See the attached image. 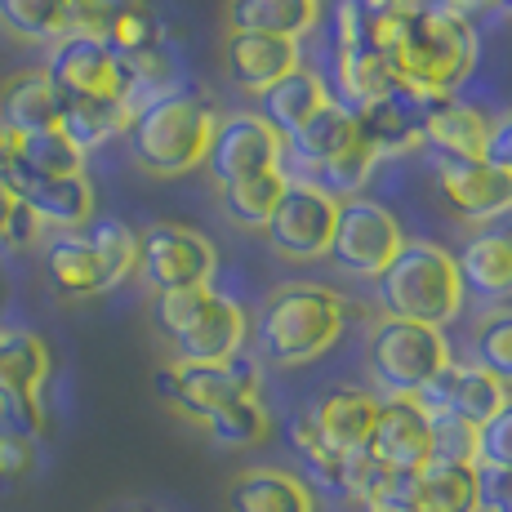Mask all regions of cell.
Masks as SVG:
<instances>
[{
  "mask_svg": "<svg viewBox=\"0 0 512 512\" xmlns=\"http://www.w3.org/2000/svg\"><path fill=\"white\" fill-rule=\"evenodd\" d=\"M388 58L401 94H410L415 103L455 98V90L468 81L472 63H477V32L441 9L415 5L401 14Z\"/></svg>",
  "mask_w": 512,
  "mask_h": 512,
  "instance_id": "cell-1",
  "label": "cell"
},
{
  "mask_svg": "<svg viewBox=\"0 0 512 512\" xmlns=\"http://www.w3.org/2000/svg\"><path fill=\"white\" fill-rule=\"evenodd\" d=\"M343 326H348V303H343L339 290L317 281H290L263 299L254 339H259L263 361L294 370L326 357L343 339Z\"/></svg>",
  "mask_w": 512,
  "mask_h": 512,
  "instance_id": "cell-2",
  "label": "cell"
},
{
  "mask_svg": "<svg viewBox=\"0 0 512 512\" xmlns=\"http://www.w3.org/2000/svg\"><path fill=\"white\" fill-rule=\"evenodd\" d=\"M214 125H219V107L201 94L165 90L134 112L125 143H130V161L152 179H179L205 165Z\"/></svg>",
  "mask_w": 512,
  "mask_h": 512,
  "instance_id": "cell-3",
  "label": "cell"
},
{
  "mask_svg": "<svg viewBox=\"0 0 512 512\" xmlns=\"http://www.w3.org/2000/svg\"><path fill=\"white\" fill-rule=\"evenodd\" d=\"M374 299L383 317L415 321V326H450L464 308V281L459 263L437 241H410L397 250V259L374 277Z\"/></svg>",
  "mask_w": 512,
  "mask_h": 512,
  "instance_id": "cell-4",
  "label": "cell"
},
{
  "mask_svg": "<svg viewBox=\"0 0 512 512\" xmlns=\"http://www.w3.org/2000/svg\"><path fill=\"white\" fill-rule=\"evenodd\" d=\"M152 321L161 339H170L174 361H228L245 352L250 317L245 308L214 285L196 290H170L152 299Z\"/></svg>",
  "mask_w": 512,
  "mask_h": 512,
  "instance_id": "cell-5",
  "label": "cell"
},
{
  "mask_svg": "<svg viewBox=\"0 0 512 512\" xmlns=\"http://www.w3.org/2000/svg\"><path fill=\"white\" fill-rule=\"evenodd\" d=\"M450 361L446 348V334L432 330V326H415V321H397V317H379L370 326L366 339V366L370 379L379 383L383 401L401 397V401H415L437 370Z\"/></svg>",
  "mask_w": 512,
  "mask_h": 512,
  "instance_id": "cell-6",
  "label": "cell"
},
{
  "mask_svg": "<svg viewBox=\"0 0 512 512\" xmlns=\"http://www.w3.org/2000/svg\"><path fill=\"white\" fill-rule=\"evenodd\" d=\"M156 392L183 419L205 423L223 406L259 397L263 366L254 357H245V352H236L228 361H170L165 370H156Z\"/></svg>",
  "mask_w": 512,
  "mask_h": 512,
  "instance_id": "cell-7",
  "label": "cell"
},
{
  "mask_svg": "<svg viewBox=\"0 0 512 512\" xmlns=\"http://www.w3.org/2000/svg\"><path fill=\"white\" fill-rule=\"evenodd\" d=\"M49 370H54V357L41 334L23 326H0V428H14L32 441L45 437Z\"/></svg>",
  "mask_w": 512,
  "mask_h": 512,
  "instance_id": "cell-8",
  "label": "cell"
},
{
  "mask_svg": "<svg viewBox=\"0 0 512 512\" xmlns=\"http://www.w3.org/2000/svg\"><path fill=\"white\" fill-rule=\"evenodd\" d=\"M401 245H406V228L397 223V214L388 205L370 201V196H352V201H339V223H334V241L326 259L343 277L374 281L397 259Z\"/></svg>",
  "mask_w": 512,
  "mask_h": 512,
  "instance_id": "cell-9",
  "label": "cell"
},
{
  "mask_svg": "<svg viewBox=\"0 0 512 512\" xmlns=\"http://www.w3.org/2000/svg\"><path fill=\"white\" fill-rule=\"evenodd\" d=\"M214 272H219V250L210 236L187 223H152L139 232V277L152 285V294L196 290L210 285Z\"/></svg>",
  "mask_w": 512,
  "mask_h": 512,
  "instance_id": "cell-10",
  "label": "cell"
},
{
  "mask_svg": "<svg viewBox=\"0 0 512 512\" xmlns=\"http://www.w3.org/2000/svg\"><path fill=\"white\" fill-rule=\"evenodd\" d=\"M41 72L49 76L63 103H81V98H121L134 107L130 98V72L125 63L103 45V36H81L67 32L49 45V58ZM139 112V107H134Z\"/></svg>",
  "mask_w": 512,
  "mask_h": 512,
  "instance_id": "cell-11",
  "label": "cell"
},
{
  "mask_svg": "<svg viewBox=\"0 0 512 512\" xmlns=\"http://www.w3.org/2000/svg\"><path fill=\"white\" fill-rule=\"evenodd\" d=\"M334 223H339V196L312 179H290L277 201V214L263 232H268L272 250L290 263H317L330 254Z\"/></svg>",
  "mask_w": 512,
  "mask_h": 512,
  "instance_id": "cell-12",
  "label": "cell"
},
{
  "mask_svg": "<svg viewBox=\"0 0 512 512\" xmlns=\"http://www.w3.org/2000/svg\"><path fill=\"white\" fill-rule=\"evenodd\" d=\"M281 156H285V139L259 112H228L214 125V139L201 170L210 174L214 187H232L250 179V174L281 165Z\"/></svg>",
  "mask_w": 512,
  "mask_h": 512,
  "instance_id": "cell-13",
  "label": "cell"
},
{
  "mask_svg": "<svg viewBox=\"0 0 512 512\" xmlns=\"http://www.w3.org/2000/svg\"><path fill=\"white\" fill-rule=\"evenodd\" d=\"M512 397L499 379H490L486 370H477L472 361H446L437 370V379L415 397V406L423 415H455L481 428L486 419L499 415V406Z\"/></svg>",
  "mask_w": 512,
  "mask_h": 512,
  "instance_id": "cell-14",
  "label": "cell"
},
{
  "mask_svg": "<svg viewBox=\"0 0 512 512\" xmlns=\"http://www.w3.org/2000/svg\"><path fill=\"white\" fill-rule=\"evenodd\" d=\"M437 187L450 210L468 223H495L512 210V179L486 156H472V161L437 156Z\"/></svg>",
  "mask_w": 512,
  "mask_h": 512,
  "instance_id": "cell-15",
  "label": "cell"
},
{
  "mask_svg": "<svg viewBox=\"0 0 512 512\" xmlns=\"http://www.w3.org/2000/svg\"><path fill=\"white\" fill-rule=\"evenodd\" d=\"M366 455L383 472H419L423 464H432L428 415L415 401H401V397L379 401V419H374Z\"/></svg>",
  "mask_w": 512,
  "mask_h": 512,
  "instance_id": "cell-16",
  "label": "cell"
},
{
  "mask_svg": "<svg viewBox=\"0 0 512 512\" xmlns=\"http://www.w3.org/2000/svg\"><path fill=\"white\" fill-rule=\"evenodd\" d=\"M419 134L432 156L472 161V156H486L490 116L464 98H432V103H419Z\"/></svg>",
  "mask_w": 512,
  "mask_h": 512,
  "instance_id": "cell-17",
  "label": "cell"
},
{
  "mask_svg": "<svg viewBox=\"0 0 512 512\" xmlns=\"http://www.w3.org/2000/svg\"><path fill=\"white\" fill-rule=\"evenodd\" d=\"M223 58H228V76L250 94L272 90L281 76H290L294 67H303L299 41H285V36H254V32H232L228 45H223Z\"/></svg>",
  "mask_w": 512,
  "mask_h": 512,
  "instance_id": "cell-18",
  "label": "cell"
},
{
  "mask_svg": "<svg viewBox=\"0 0 512 512\" xmlns=\"http://www.w3.org/2000/svg\"><path fill=\"white\" fill-rule=\"evenodd\" d=\"M459 281L477 299H512V228H481L459 250Z\"/></svg>",
  "mask_w": 512,
  "mask_h": 512,
  "instance_id": "cell-19",
  "label": "cell"
},
{
  "mask_svg": "<svg viewBox=\"0 0 512 512\" xmlns=\"http://www.w3.org/2000/svg\"><path fill=\"white\" fill-rule=\"evenodd\" d=\"M317 419L321 437L330 441L339 455H361L370 446L374 419H379V397L366 388H330L317 406H308Z\"/></svg>",
  "mask_w": 512,
  "mask_h": 512,
  "instance_id": "cell-20",
  "label": "cell"
},
{
  "mask_svg": "<svg viewBox=\"0 0 512 512\" xmlns=\"http://www.w3.org/2000/svg\"><path fill=\"white\" fill-rule=\"evenodd\" d=\"M334 103H343L348 112L379 103L388 94H401L397 72H392V58L374 45L357 49H334Z\"/></svg>",
  "mask_w": 512,
  "mask_h": 512,
  "instance_id": "cell-21",
  "label": "cell"
},
{
  "mask_svg": "<svg viewBox=\"0 0 512 512\" xmlns=\"http://www.w3.org/2000/svg\"><path fill=\"white\" fill-rule=\"evenodd\" d=\"M228 512H317V495L285 468H245L228 486Z\"/></svg>",
  "mask_w": 512,
  "mask_h": 512,
  "instance_id": "cell-22",
  "label": "cell"
},
{
  "mask_svg": "<svg viewBox=\"0 0 512 512\" xmlns=\"http://www.w3.org/2000/svg\"><path fill=\"white\" fill-rule=\"evenodd\" d=\"M18 192L27 196L36 223L54 232H85L94 223V183L90 174H63V179H36Z\"/></svg>",
  "mask_w": 512,
  "mask_h": 512,
  "instance_id": "cell-23",
  "label": "cell"
},
{
  "mask_svg": "<svg viewBox=\"0 0 512 512\" xmlns=\"http://www.w3.org/2000/svg\"><path fill=\"white\" fill-rule=\"evenodd\" d=\"M357 116V134L361 143L370 147L379 161L388 156H406V152H419L423 147V134H419V103L410 94H388L379 103L361 107Z\"/></svg>",
  "mask_w": 512,
  "mask_h": 512,
  "instance_id": "cell-24",
  "label": "cell"
},
{
  "mask_svg": "<svg viewBox=\"0 0 512 512\" xmlns=\"http://www.w3.org/2000/svg\"><path fill=\"white\" fill-rule=\"evenodd\" d=\"M45 272L54 281V290L67 294V299H94V294L112 290L103 259H98L94 241L85 232H58L45 245Z\"/></svg>",
  "mask_w": 512,
  "mask_h": 512,
  "instance_id": "cell-25",
  "label": "cell"
},
{
  "mask_svg": "<svg viewBox=\"0 0 512 512\" xmlns=\"http://www.w3.org/2000/svg\"><path fill=\"white\" fill-rule=\"evenodd\" d=\"M58 121H63V94L49 85L41 67L9 76L0 90V125L14 134H49L58 130Z\"/></svg>",
  "mask_w": 512,
  "mask_h": 512,
  "instance_id": "cell-26",
  "label": "cell"
},
{
  "mask_svg": "<svg viewBox=\"0 0 512 512\" xmlns=\"http://www.w3.org/2000/svg\"><path fill=\"white\" fill-rule=\"evenodd\" d=\"M259 103H263V112H259L263 121H268L281 139H290L303 121H312L321 107L334 103V94H330V85L321 81V72H312V67H294V72L281 76L272 90L259 94Z\"/></svg>",
  "mask_w": 512,
  "mask_h": 512,
  "instance_id": "cell-27",
  "label": "cell"
},
{
  "mask_svg": "<svg viewBox=\"0 0 512 512\" xmlns=\"http://www.w3.org/2000/svg\"><path fill=\"white\" fill-rule=\"evenodd\" d=\"M352 143H357V116L343 103H326L312 121H303L299 130L285 139V147L299 156V165L312 170V179H317L321 170H330Z\"/></svg>",
  "mask_w": 512,
  "mask_h": 512,
  "instance_id": "cell-28",
  "label": "cell"
},
{
  "mask_svg": "<svg viewBox=\"0 0 512 512\" xmlns=\"http://www.w3.org/2000/svg\"><path fill=\"white\" fill-rule=\"evenodd\" d=\"M321 0H232L228 23L232 32H254V36H285L299 41L317 27Z\"/></svg>",
  "mask_w": 512,
  "mask_h": 512,
  "instance_id": "cell-29",
  "label": "cell"
},
{
  "mask_svg": "<svg viewBox=\"0 0 512 512\" xmlns=\"http://www.w3.org/2000/svg\"><path fill=\"white\" fill-rule=\"evenodd\" d=\"M130 121H134V107L121 103V98H81V103H63L58 134L81 156H90L94 147L112 143L116 134L130 130Z\"/></svg>",
  "mask_w": 512,
  "mask_h": 512,
  "instance_id": "cell-30",
  "label": "cell"
},
{
  "mask_svg": "<svg viewBox=\"0 0 512 512\" xmlns=\"http://www.w3.org/2000/svg\"><path fill=\"white\" fill-rule=\"evenodd\" d=\"M285 183H290L285 165H272V170H259V174H250V179H241L232 187H219V205H223V214H228V223L263 232L272 223V214H277Z\"/></svg>",
  "mask_w": 512,
  "mask_h": 512,
  "instance_id": "cell-31",
  "label": "cell"
},
{
  "mask_svg": "<svg viewBox=\"0 0 512 512\" xmlns=\"http://www.w3.org/2000/svg\"><path fill=\"white\" fill-rule=\"evenodd\" d=\"M419 512H477V468L472 464H423L415 472Z\"/></svg>",
  "mask_w": 512,
  "mask_h": 512,
  "instance_id": "cell-32",
  "label": "cell"
},
{
  "mask_svg": "<svg viewBox=\"0 0 512 512\" xmlns=\"http://www.w3.org/2000/svg\"><path fill=\"white\" fill-rule=\"evenodd\" d=\"M103 45L112 49L116 58H143L152 49H165V32H161V18L152 14L147 0H112V14H107L103 27Z\"/></svg>",
  "mask_w": 512,
  "mask_h": 512,
  "instance_id": "cell-33",
  "label": "cell"
},
{
  "mask_svg": "<svg viewBox=\"0 0 512 512\" xmlns=\"http://www.w3.org/2000/svg\"><path fill=\"white\" fill-rule=\"evenodd\" d=\"M63 174H85V156L58 130L49 134H18V165L9 183H36V179H63Z\"/></svg>",
  "mask_w": 512,
  "mask_h": 512,
  "instance_id": "cell-34",
  "label": "cell"
},
{
  "mask_svg": "<svg viewBox=\"0 0 512 512\" xmlns=\"http://www.w3.org/2000/svg\"><path fill=\"white\" fill-rule=\"evenodd\" d=\"M290 446H294V455L308 464L312 486H321V490H330V495L343 499V468H348V455H339V450L321 437L312 410H299V415L290 419Z\"/></svg>",
  "mask_w": 512,
  "mask_h": 512,
  "instance_id": "cell-35",
  "label": "cell"
},
{
  "mask_svg": "<svg viewBox=\"0 0 512 512\" xmlns=\"http://www.w3.org/2000/svg\"><path fill=\"white\" fill-rule=\"evenodd\" d=\"M0 27L27 45H54L67 36V0H0Z\"/></svg>",
  "mask_w": 512,
  "mask_h": 512,
  "instance_id": "cell-36",
  "label": "cell"
},
{
  "mask_svg": "<svg viewBox=\"0 0 512 512\" xmlns=\"http://www.w3.org/2000/svg\"><path fill=\"white\" fill-rule=\"evenodd\" d=\"M201 428L210 432L214 446L250 450V446H263V441H268L272 415H268V406H263V397H245V401H236V406H223L219 415H210Z\"/></svg>",
  "mask_w": 512,
  "mask_h": 512,
  "instance_id": "cell-37",
  "label": "cell"
},
{
  "mask_svg": "<svg viewBox=\"0 0 512 512\" xmlns=\"http://www.w3.org/2000/svg\"><path fill=\"white\" fill-rule=\"evenodd\" d=\"M472 366L512 392V308H490L472 326Z\"/></svg>",
  "mask_w": 512,
  "mask_h": 512,
  "instance_id": "cell-38",
  "label": "cell"
},
{
  "mask_svg": "<svg viewBox=\"0 0 512 512\" xmlns=\"http://www.w3.org/2000/svg\"><path fill=\"white\" fill-rule=\"evenodd\" d=\"M85 236L94 241V250H98V259H103L107 281H112V285L130 281L134 272H139V232H134L130 223H121V219H98Z\"/></svg>",
  "mask_w": 512,
  "mask_h": 512,
  "instance_id": "cell-39",
  "label": "cell"
},
{
  "mask_svg": "<svg viewBox=\"0 0 512 512\" xmlns=\"http://www.w3.org/2000/svg\"><path fill=\"white\" fill-rule=\"evenodd\" d=\"M432 459L437 464H472L477 468V428L455 415H428Z\"/></svg>",
  "mask_w": 512,
  "mask_h": 512,
  "instance_id": "cell-40",
  "label": "cell"
},
{
  "mask_svg": "<svg viewBox=\"0 0 512 512\" xmlns=\"http://www.w3.org/2000/svg\"><path fill=\"white\" fill-rule=\"evenodd\" d=\"M36 236H41V223H36L27 196L18 192V183L0 179V245L5 250H27Z\"/></svg>",
  "mask_w": 512,
  "mask_h": 512,
  "instance_id": "cell-41",
  "label": "cell"
},
{
  "mask_svg": "<svg viewBox=\"0 0 512 512\" xmlns=\"http://www.w3.org/2000/svg\"><path fill=\"white\" fill-rule=\"evenodd\" d=\"M477 468L512 472V397L499 406L495 419L477 428Z\"/></svg>",
  "mask_w": 512,
  "mask_h": 512,
  "instance_id": "cell-42",
  "label": "cell"
},
{
  "mask_svg": "<svg viewBox=\"0 0 512 512\" xmlns=\"http://www.w3.org/2000/svg\"><path fill=\"white\" fill-rule=\"evenodd\" d=\"M366 512H419L415 504V472H379V481L361 499Z\"/></svg>",
  "mask_w": 512,
  "mask_h": 512,
  "instance_id": "cell-43",
  "label": "cell"
},
{
  "mask_svg": "<svg viewBox=\"0 0 512 512\" xmlns=\"http://www.w3.org/2000/svg\"><path fill=\"white\" fill-rule=\"evenodd\" d=\"M36 468V441L14 428H0V486H18Z\"/></svg>",
  "mask_w": 512,
  "mask_h": 512,
  "instance_id": "cell-44",
  "label": "cell"
},
{
  "mask_svg": "<svg viewBox=\"0 0 512 512\" xmlns=\"http://www.w3.org/2000/svg\"><path fill=\"white\" fill-rule=\"evenodd\" d=\"M477 512H512V472L477 468Z\"/></svg>",
  "mask_w": 512,
  "mask_h": 512,
  "instance_id": "cell-45",
  "label": "cell"
},
{
  "mask_svg": "<svg viewBox=\"0 0 512 512\" xmlns=\"http://www.w3.org/2000/svg\"><path fill=\"white\" fill-rule=\"evenodd\" d=\"M486 161L499 165V170L512 179V107L504 116H495L490 121V139H486Z\"/></svg>",
  "mask_w": 512,
  "mask_h": 512,
  "instance_id": "cell-46",
  "label": "cell"
},
{
  "mask_svg": "<svg viewBox=\"0 0 512 512\" xmlns=\"http://www.w3.org/2000/svg\"><path fill=\"white\" fill-rule=\"evenodd\" d=\"M419 5H428V9H441V14H450V18H459V23H477V18H486V14H495L499 9V0H419Z\"/></svg>",
  "mask_w": 512,
  "mask_h": 512,
  "instance_id": "cell-47",
  "label": "cell"
},
{
  "mask_svg": "<svg viewBox=\"0 0 512 512\" xmlns=\"http://www.w3.org/2000/svg\"><path fill=\"white\" fill-rule=\"evenodd\" d=\"M18 165V134L9 125H0V179H14Z\"/></svg>",
  "mask_w": 512,
  "mask_h": 512,
  "instance_id": "cell-48",
  "label": "cell"
},
{
  "mask_svg": "<svg viewBox=\"0 0 512 512\" xmlns=\"http://www.w3.org/2000/svg\"><path fill=\"white\" fill-rule=\"evenodd\" d=\"M499 9H504V14H512V0H499Z\"/></svg>",
  "mask_w": 512,
  "mask_h": 512,
  "instance_id": "cell-49",
  "label": "cell"
},
{
  "mask_svg": "<svg viewBox=\"0 0 512 512\" xmlns=\"http://www.w3.org/2000/svg\"><path fill=\"white\" fill-rule=\"evenodd\" d=\"M130 512H156V508H130Z\"/></svg>",
  "mask_w": 512,
  "mask_h": 512,
  "instance_id": "cell-50",
  "label": "cell"
}]
</instances>
